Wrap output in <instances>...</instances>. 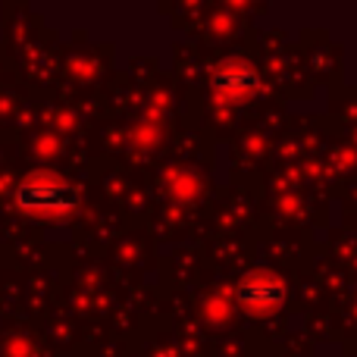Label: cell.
<instances>
[{
    "instance_id": "1",
    "label": "cell",
    "mask_w": 357,
    "mask_h": 357,
    "mask_svg": "<svg viewBox=\"0 0 357 357\" xmlns=\"http://www.w3.org/2000/svg\"><path fill=\"white\" fill-rule=\"evenodd\" d=\"M16 204L29 213L63 216L75 207V191L54 173H38L16 188Z\"/></svg>"
},
{
    "instance_id": "3",
    "label": "cell",
    "mask_w": 357,
    "mask_h": 357,
    "mask_svg": "<svg viewBox=\"0 0 357 357\" xmlns=\"http://www.w3.org/2000/svg\"><path fill=\"white\" fill-rule=\"evenodd\" d=\"M254 88H257V73L241 60L222 63L213 73V91L220 94L222 100H241V98H248Z\"/></svg>"
},
{
    "instance_id": "2",
    "label": "cell",
    "mask_w": 357,
    "mask_h": 357,
    "mask_svg": "<svg viewBox=\"0 0 357 357\" xmlns=\"http://www.w3.org/2000/svg\"><path fill=\"white\" fill-rule=\"evenodd\" d=\"M285 282L270 270H251L235 285V304L251 317H273L285 304Z\"/></svg>"
}]
</instances>
